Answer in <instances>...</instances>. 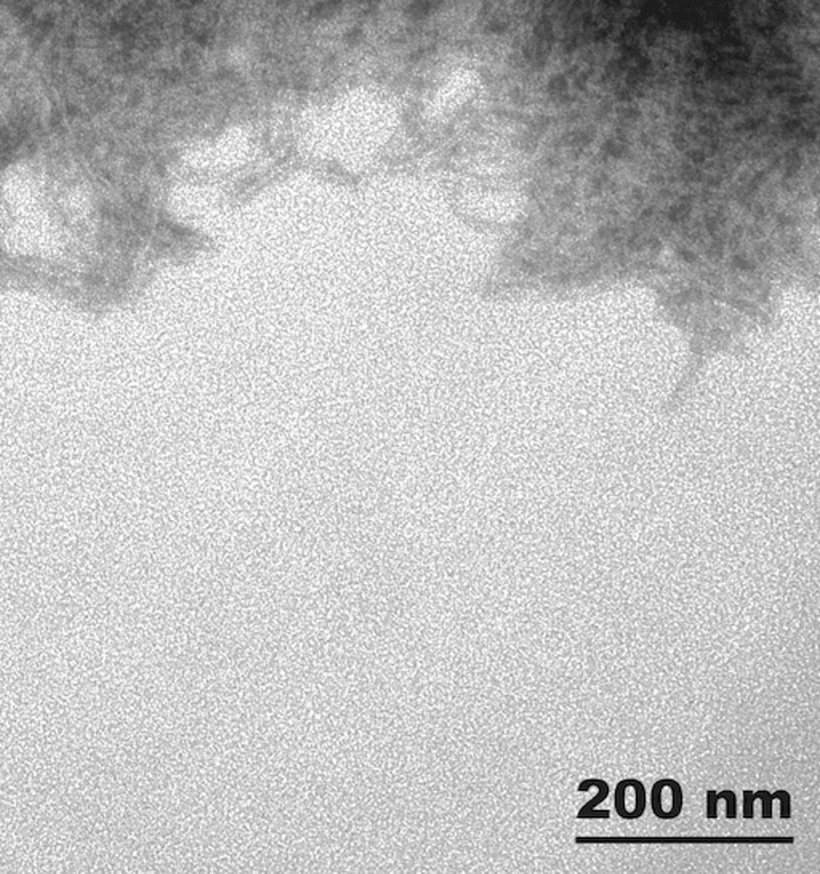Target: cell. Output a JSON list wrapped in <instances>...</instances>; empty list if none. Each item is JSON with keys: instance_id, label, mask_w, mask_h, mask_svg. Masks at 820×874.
I'll use <instances>...</instances> for the list:
<instances>
[{"instance_id": "7a4b0ae2", "label": "cell", "mask_w": 820, "mask_h": 874, "mask_svg": "<svg viewBox=\"0 0 820 874\" xmlns=\"http://www.w3.org/2000/svg\"><path fill=\"white\" fill-rule=\"evenodd\" d=\"M753 799H759L763 802V812L761 817L763 820H770L772 818V801L779 799L780 801V818L784 820H790L791 818V796L789 791L785 789H779L775 793H769L766 789H759V791H751Z\"/></svg>"}, {"instance_id": "3957f363", "label": "cell", "mask_w": 820, "mask_h": 874, "mask_svg": "<svg viewBox=\"0 0 820 874\" xmlns=\"http://www.w3.org/2000/svg\"><path fill=\"white\" fill-rule=\"evenodd\" d=\"M630 785L635 789V809H631V820H638L646 812V786L636 778H630Z\"/></svg>"}, {"instance_id": "6da1fadb", "label": "cell", "mask_w": 820, "mask_h": 874, "mask_svg": "<svg viewBox=\"0 0 820 874\" xmlns=\"http://www.w3.org/2000/svg\"><path fill=\"white\" fill-rule=\"evenodd\" d=\"M591 786H596L598 788V794L594 796L591 801H588L585 806H582V809L577 812V818L580 820H603V818H609L610 812L609 810H601L599 812L596 807L607 799L609 796V783L606 780L601 778H587L579 785V793H585L587 789H590Z\"/></svg>"}, {"instance_id": "277c9868", "label": "cell", "mask_w": 820, "mask_h": 874, "mask_svg": "<svg viewBox=\"0 0 820 874\" xmlns=\"http://www.w3.org/2000/svg\"><path fill=\"white\" fill-rule=\"evenodd\" d=\"M719 796L726 801V818L728 820H735L737 818V796L734 791L723 789L719 791Z\"/></svg>"}]
</instances>
